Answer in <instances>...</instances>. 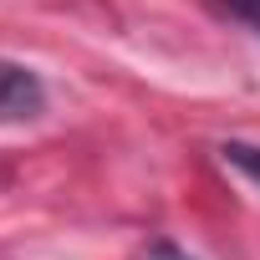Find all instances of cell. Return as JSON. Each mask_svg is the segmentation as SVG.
Instances as JSON below:
<instances>
[{
    "instance_id": "1",
    "label": "cell",
    "mask_w": 260,
    "mask_h": 260,
    "mask_svg": "<svg viewBox=\"0 0 260 260\" xmlns=\"http://www.w3.org/2000/svg\"><path fill=\"white\" fill-rule=\"evenodd\" d=\"M46 107V87L31 67L21 61H0V122H26V117H41Z\"/></svg>"
},
{
    "instance_id": "2",
    "label": "cell",
    "mask_w": 260,
    "mask_h": 260,
    "mask_svg": "<svg viewBox=\"0 0 260 260\" xmlns=\"http://www.w3.org/2000/svg\"><path fill=\"white\" fill-rule=\"evenodd\" d=\"M219 158H224V164H235L240 174H250V179L260 184V148H255V143H240V138H230V143H219Z\"/></svg>"
},
{
    "instance_id": "3",
    "label": "cell",
    "mask_w": 260,
    "mask_h": 260,
    "mask_svg": "<svg viewBox=\"0 0 260 260\" xmlns=\"http://www.w3.org/2000/svg\"><path fill=\"white\" fill-rule=\"evenodd\" d=\"M214 11L230 16V21H240V26H250L260 36V0H214Z\"/></svg>"
},
{
    "instance_id": "4",
    "label": "cell",
    "mask_w": 260,
    "mask_h": 260,
    "mask_svg": "<svg viewBox=\"0 0 260 260\" xmlns=\"http://www.w3.org/2000/svg\"><path fill=\"white\" fill-rule=\"evenodd\" d=\"M143 260H189V255H184L174 240H158V245H148V255H143Z\"/></svg>"
}]
</instances>
